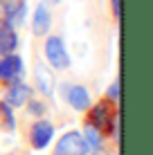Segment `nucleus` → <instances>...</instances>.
Masks as SVG:
<instances>
[{
  "mask_svg": "<svg viewBox=\"0 0 153 155\" xmlns=\"http://www.w3.org/2000/svg\"><path fill=\"white\" fill-rule=\"evenodd\" d=\"M106 99H110V101H117V99H119V81H113V83L108 85Z\"/></svg>",
  "mask_w": 153,
  "mask_h": 155,
  "instance_id": "obj_14",
  "label": "nucleus"
},
{
  "mask_svg": "<svg viewBox=\"0 0 153 155\" xmlns=\"http://www.w3.org/2000/svg\"><path fill=\"white\" fill-rule=\"evenodd\" d=\"M45 56H47V63L56 70L70 68V56H68V50L59 36H50L45 41Z\"/></svg>",
  "mask_w": 153,
  "mask_h": 155,
  "instance_id": "obj_2",
  "label": "nucleus"
},
{
  "mask_svg": "<svg viewBox=\"0 0 153 155\" xmlns=\"http://www.w3.org/2000/svg\"><path fill=\"white\" fill-rule=\"evenodd\" d=\"M27 104H29V113H32V115L38 117V115L45 113V106L41 104V101H29V99H27Z\"/></svg>",
  "mask_w": 153,
  "mask_h": 155,
  "instance_id": "obj_15",
  "label": "nucleus"
},
{
  "mask_svg": "<svg viewBox=\"0 0 153 155\" xmlns=\"http://www.w3.org/2000/svg\"><path fill=\"white\" fill-rule=\"evenodd\" d=\"M0 117H2L5 126H7L9 130L16 128V119H14V113H12V106H9L7 101H0Z\"/></svg>",
  "mask_w": 153,
  "mask_h": 155,
  "instance_id": "obj_13",
  "label": "nucleus"
},
{
  "mask_svg": "<svg viewBox=\"0 0 153 155\" xmlns=\"http://www.w3.org/2000/svg\"><path fill=\"white\" fill-rule=\"evenodd\" d=\"M18 47V36L9 20H0V54H12Z\"/></svg>",
  "mask_w": 153,
  "mask_h": 155,
  "instance_id": "obj_7",
  "label": "nucleus"
},
{
  "mask_svg": "<svg viewBox=\"0 0 153 155\" xmlns=\"http://www.w3.org/2000/svg\"><path fill=\"white\" fill-rule=\"evenodd\" d=\"M23 74V58L12 54H5V58H0V81L5 83H16L18 77Z\"/></svg>",
  "mask_w": 153,
  "mask_h": 155,
  "instance_id": "obj_4",
  "label": "nucleus"
},
{
  "mask_svg": "<svg viewBox=\"0 0 153 155\" xmlns=\"http://www.w3.org/2000/svg\"><path fill=\"white\" fill-rule=\"evenodd\" d=\"M88 110H90V115H88L86 124L95 126L99 133L113 135V133H115V108H113V101L104 99V101H99V104L90 106Z\"/></svg>",
  "mask_w": 153,
  "mask_h": 155,
  "instance_id": "obj_1",
  "label": "nucleus"
},
{
  "mask_svg": "<svg viewBox=\"0 0 153 155\" xmlns=\"http://www.w3.org/2000/svg\"><path fill=\"white\" fill-rule=\"evenodd\" d=\"M86 144H88V148H90L92 153H97L99 148H101V135H99V130L95 126H90V124H86Z\"/></svg>",
  "mask_w": 153,
  "mask_h": 155,
  "instance_id": "obj_12",
  "label": "nucleus"
},
{
  "mask_svg": "<svg viewBox=\"0 0 153 155\" xmlns=\"http://www.w3.org/2000/svg\"><path fill=\"white\" fill-rule=\"evenodd\" d=\"M110 5H113V14L119 20V16H122V0H110Z\"/></svg>",
  "mask_w": 153,
  "mask_h": 155,
  "instance_id": "obj_16",
  "label": "nucleus"
},
{
  "mask_svg": "<svg viewBox=\"0 0 153 155\" xmlns=\"http://www.w3.org/2000/svg\"><path fill=\"white\" fill-rule=\"evenodd\" d=\"M34 74H36V83H38V90H41L43 94H47V97H50L52 90H54V77H52V72L47 70L43 63H36Z\"/></svg>",
  "mask_w": 153,
  "mask_h": 155,
  "instance_id": "obj_10",
  "label": "nucleus"
},
{
  "mask_svg": "<svg viewBox=\"0 0 153 155\" xmlns=\"http://www.w3.org/2000/svg\"><path fill=\"white\" fill-rule=\"evenodd\" d=\"M29 94H32V88H29V85L16 81V83H12V88H9L7 104H9V106H25V104H27V99H29Z\"/></svg>",
  "mask_w": 153,
  "mask_h": 155,
  "instance_id": "obj_11",
  "label": "nucleus"
},
{
  "mask_svg": "<svg viewBox=\"0 0 153 155\" xmlns=\"http://www.w3.org/2000/svg\"><path fill=\"white\" fill-rule=\"evenodd\" d=\"M50 2H61V0H50Z\"/></svg>",
  "mask_w": 153,
  "mask_h": 155,
  "instance_id": "obj_17",
  "label": "nucleus"
},
{
  "mask_svg": "<svg viewBox=\"0 0 153 155\" xmlns=\"http://www.w3.org/2000/svg\"><path fill=\"white\" fill-rule=\"evenodd\" d=\"M88 151L90 148H88L86 140L81 137V133L70 130L59 140V144L54 148V155H88Z\"/></svg>",
  "mask_w": 153,
  "mask_h": 155,
  "instance_id": "obj_3",
  "label": "nucleus"
},
{
  "mask_svg": "<svg viewBox=\"0 0 153 155\" xmlns=\"http://www.w3.org/2000/svg\"><path fill=\"white\" fill-rule=\"evenodd\" d=\"M52 137H54V126H52V121H36L34 126H32V133H29V140H32V146L36 148V151H43V148L50 146Z\"/></svg>",
  "mask_w": 153,
  "mask_h": 155,
  "instance_id": "obj_5",
  "label": "nucleus"
},
{
  "mask_svg": "<svg viewBox=\"0 0 153 155\" xmlns=\"http://www.w3.org/2000/svg\"><path fill=\"white\" fill-rule=\"evenodd\" d=\"M2 12L12 25H20L27 14V5L25 0H2Z\"/></svg>",
  "mask_w": 153,
  "mask_h": 155,
  "instance_id": "obj_9",
  "label": "nucleus"
},
{
  "mask_svg": "<svg viewBox=\"0 0 153 155\" xmlns=\"http://www.w3.org/2000/svg\"><path fill=\"white\" fill-rule=\"evenodd\" d=\"M52 27V14L50 9H47L45 2H41L38 7H36L34 12V20H32V31H34L36 36H45L47 31Z\"/></svg>",
  "mask_w": 153,
  "mask_h": 155,
  "instance_id": "obj_8",
  "label": "nucleus"
},
{
  "mask_svg": "<svg viewBox=\"0 0 153 155\" xmlns=\"http://www.w3.org/2000/svg\"><path fill=\"white\" fill-rule=\"evenodd\" d=\"M63 90H65V99L68 104L72 106V108L77 110V113H86L88 108H90V92H88L83 85H63Z\"/></svg>",
  "mask_w": 153,
  "mask_h": 155,
  "instance_id": "obj_6",
  "label": "nucleus"
}]
</instances>
